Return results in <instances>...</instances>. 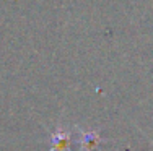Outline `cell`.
I'll return each instance as SVG.
<instances>
[{
  "instance_id": "obj_2",
  "label": "cell",
  "mask_w": 153,
  "mask_h": 151,
  "mask_svg": "<svg viewBox=\"0 0 153 151\" xmlns=\"http://www.w3.org/2000/svg\"><path fill=\"white\" fill-rule=\"evenodd\" d=\"M101 143V138L96 132H88L82 135V151H91Z\"/></svg>"
},
{
  "instance_id": "obj_1",
  "label": "cell",
  "mask_w": 153,
  "mask_h": 151,
  "mask_svg": "<svg viewBox=\"0 0 153 151\" xmlns=\"http://www.w3.org/2000/svg\"><path fill=\"white\" fill-rule=\"evenodd\" d=\"M70 135L68 132L57 130L51 138V151H70Z\"/></svg>"
}]
</instances>
